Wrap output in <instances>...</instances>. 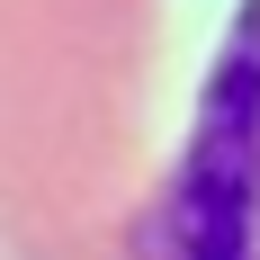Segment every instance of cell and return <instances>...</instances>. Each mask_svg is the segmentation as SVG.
<instances>
[{"mask_svg":"<svg viewBox=\"0 0 260 260\" xmlns=\"http://www.w3.org/2000/svg\"><path fill=\"white\" fill-rule=\"evenodd\" d=\"M251 207H260V18H242L180 171V251L251 260Z\"/></svg>","mask_w":260,"mask_h":260,"instance_id":"6da1fadb","label":"cell"}]
</instances>
